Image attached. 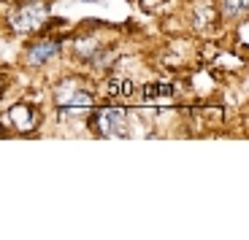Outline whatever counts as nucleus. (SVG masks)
Masks as SVG:
<instances>
[{"mask_svg":"<svg viewBox=\"0 0 249 240\" xmlns=\"http://www.w3.org/2000/svg\"><path fill=\"white\" fill-rule=\"evenodd\" d=\"M49 19V3L46 0H22L19 8L11 14V27L17 32H38Z\"/></svg>","mask_w":249,"mask_h":240,"instance_id":"f257e3e1","label":"nucleus"},{"mask_svg":"<svg viewBox=\"0 0 249 240\" xmlns=\"http://www.w3.org/2000/svg\"><path fill=\"white\" fill-rule=\"evenodd\" d=\"M89 127H92L95 135L100 138H122L127 132V116H124V108H98V111L89 116Z\"/></svg>","mask_w":249,"mask_h":240,"instance_id":"f03ea898","label":"nucleus"},{"mask_svg":"<svg viewBox=\"0 0 249 240\" xmlns=\"http://www.w3.org/2000/svg\"><path fill=\"white\" fill-rule=\"evenodd\" d=\"M54 100H57V105H60L65 113L68 111L76 113V111H81V108H89V105L95 103V95L87 92V89H79L76 81H65V84L57 89Z\"/></svg>","mask_w":249,"mask_h":240,"instance_id":"7ed1b4c3","label":"nucleus"},{"mask_svg":"<svg viewBox=\"0 0 249 240\" xmlns=\"http://www.w3.org/2000/svg\"><path fill=\"white\" fill-rule=\"evenodd\" d=\"M6 122H11L19 132H30V129H36V124H38V111L27 103H19L6 113Z\"/></svg>","mask_w":249,"mask_h":240,"instance_id":"20e7f679","label":"nucleus"},{"mask_svg":"<svg viewBox=\"0 0 249 240\" xmlns=\"http://www.w3.org/2000/svg\"><path fill=\"white\" fill-rule=\"evenodd\" d=\"M60 51V41H38V43H30L27 46V62L30 65H44V62H49L52 57Z\"/></svg>","mask_w":249,"mask_h":240,"instance_id":"39448f33","label":"nucleus"},{"mask_svg":"<svg viewBox=\"0 0 249 240\" xmlns=\"http://www.w3.org/2000/svg\"><path fill=\"white\" fill-rule=\"evenodd\" d=\"M143 92V100L146 103H160V100H168L176 95V86L174 84H149L141 89Z\"/></svg>","mask_w":249,"mask_h":240,"instance_id":"423d86ee","label":"nucleus"},{"mask_svg":"<svg viewBox=\"0 0 249 240\" xmlns=\"http://www.w3.org/2000/svg\"><path fill=\"white\" fill-rule=\"evenodd\" d=\"M106 89H108V95H119V97H133L136 95V84L127 79H108Z\"/></svg>","mask_w":249,"mask_h":240,"instance_id":"0eeeda50","label":"nucleus"},{"mask_svg":"<svg viewBox=\"0 0 249 240\" xmlns=\"http://www.w3.org/2000/svg\"><path fill=\"white\" fill-rule=\"evenodd\" d=\"M249 8V0H222V14L228 19H238L244 16Z\"/></svg>","mask_w":249,"mask_h":240,"instance_id":"6e6552de","label":"nucleus"},{"mask_svg":"<svg viewBox=\"0 0 249 240\" xmlns=\"http://www.w3.org/2000/svg\"><path fill=\"white\" fill-rule=\"evenodd\" d=\"M195 14H198V27H203V30H209V27L214 25V16H212V8H209V3H203V6L195 8Z\"/></svg>","mask_w":249,"mask_h":240,"instance_id":"1a4fd4ad","label":"nucleus"},{"mask_svg":"<svg viewBox=\"0 0 249 240\" xmlns=\"http://www.w3.org/2000/svg\"><path fill=\"white\" fill-rule=\"evenodd\" d=\"M3 89H6V79L0 76V95H3Z\"/></svg>","mask_w":249,"mask_h":240,"instance_id":"9d476101","label":"nucleus"}]
</instances>
